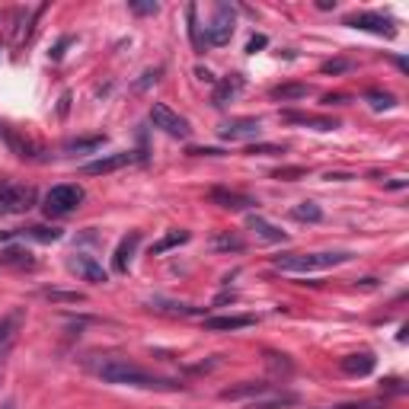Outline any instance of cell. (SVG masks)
<instances>
[{
  "instance_id": "cell-1",
  "label": "cell",
  "mask_w": 409,
  "mask_h": 409,
  "mask_svg": "<svg viewBox=\"0 0 409 409\" xmlns=\"http://www.w3.org/2000/svg\"><path fill=\"white\" fill-rule=\"evenodd\" d=\"M93 374L102 377L106 384H122V387H141V390H167V393H176L183 390L179 381L173 377H160V374H151V371H144L141 365H134L128 358H102V361H93Z\"/></svg>"
},
{
  "instance_id": "cell-2",
  "label": "cell",
  "mask_w": 409,
  "mask_h": 409,
  "mask_svg": "<svg viewBox=\"0 0 409 409\" xmlns=\"http://www.w3.org/2000/svg\"><path fill=\"white\" fill-rule=\"evenodd\" d=\"M352 253H284L275 256L272 266L282 272H294V275H307V272H320V269H333L349 262Z\"/></svg>"
},
{
  "instance_id": "cell-3",
  "label": "cell",
  "mask_w": 409,
  "mask_h": 409,
  "mask_svg": "<svg viewBox=\"0 0 409 409\" xmlns=\"http://www.w3.org/2000/svg\"><path fill=\"white\" fill-rule=\"evenodd\" d=\"M80 201H84V189L74 183H61V185H51L48 195H45L42 208L48 217H64L71 211L80 208Z\"/></svg>"
},
{
  "instance_id": "cell-4",
  "label": "cell",
  "mask_w": 409,
  "mask_h": 409,
  "mask_svg": "<svg viewBox=\"0 0 409 409\" xmlns=\"http://www.w3.org/2000/svg\"><path fill=\"white\" fill-rule=\"evenodd\" d=\"M35 189L33 185H19V183H7L0 189V215H23L35 205Z\"/></svg>"
},
{
  "instance_id": "cell-5",
  "label": "cell",
  "mask_w": 409,
  "mask_h": 409,
  "mask_svg": "<svg viewBox=\"0 0 409 409\" xmlns=\"http://www.w3.org/2000/svg\"><path fill=\"white\" fill-rule=\"evenodd\" d=\"M230 35H234V7L230 3H217L211 23L205 26V42L221 48V45L230 42Z\"/></svg>"
},
{
  "instance_id": "cell-6",
  "label": "cell",
  "mask_w": 409,
  "mask_h": 409,
  "mask_svg": "<svg viewBox=\"0 0 409 409\" xmlns=\"http://www.w3.org/2000/svg\"><path fill=\"white\" fill-rule=\"evenodd\" d=\"M151 122H154V128H160V131L170 134V138H179V141H185V138L192 134L189 122H185L179 112H173L170 106H163V102H154L151 106Z\"/></svg>"
},
{
  "instance_id": "cell-7",
  "label": "cell",
  "mask_w": 409,
  "mask_h": 409,
  "mask_svg": "<svg viewBox=\"0 0 409 409\" xmlns=\"http://www.w3.org/2000/svg\"><path fill=\"white\" fill-rule=\"evenodd\" d=\"M345 26L352 29H365V33H374V35H384V39H393L397 35V23L384 13H374V10H365V13H352L345 17Z\"/></svg>"
},
{
  "instance_id": "cell-8",
  "label": "cell",
  "mask_w": 409,
  "mask_h": 409,
  "mask_svg": "<svg viewBox=\"0 0 409 409\" xmlns=\"http://www.w3.org/2000/svg\"><path fill=\"white\" fill-rule=\"evenodd\" d=\"M221 141H250V138H259L262 134V122L259 118H230L217 128Z\"/></svg>"
},
{
  "instance_id": "cell-9",
  "label": "cell",
  "mask_w": 409,
  "mask_h": 409,
  "mask_svg": "<svg viewBox=\"0 0 409 409\" xmlns=\"http://www.w3.org/2000/svg\"><path fill=\"white\" fill-rule=\"evenodd\" d=\"M67 269L77 272V275L84 278V282H90V284H106L109 282V272L93 256H87V253H74V256L67 259Z\"/></svg>"
},
{
  "instance_id": "cell-10",
  "label": "cell",
  "mask_w": 409,
  "mask_h": 409,
  "mask_svg": "<svg viewBox=\"0 0 409 409\" xmlns=\"http://www.w3.org/2000/svg\"><path fill=\"white\" fill-rule=\"evenodd\" d=\"M138 246H141V234H138V230H131V234L122 237V243H118L116 253H112V272L125 275L128 266H131V259H134V253H138Z\"/></svg>"
},
{
  "instance_id": "cell-11",
  "label": "cell",
  "mask_w": 409,
  "mask_h": 409,
  "mask_svg": "<svg viewBox=\"0 0 409 409\" xmlns=\"http://www.w3.org/2000/svg\"><path fill=\"white\" fill-rule=\"evenodd\" d=\"M246 227H250L259 240H266V243H284V240H288V230L275 227L272 221H266L262 215H246Z\"/></svg>"
},
{
  "instance_id": "cell-12",
  "label": "cell",
  "mask_w": 409,
  "mask_h": 409,
  "mask_svg": "<svg viewBox=\"0 0 409 409\" xmlns=\"http://www.w3.org/2000/svg\"><path fill=\"white\" fill-rule=\"evenodd\" d=\"M282 118L288 125H307V128H317V131H336L339 122L336 118H326V116H310V112H282Z\"/></svg>"
},
{
  "instance_id": "cell-13",
  "label": "cell",
  "mask_w": 409,
  "mask_h": 409,
  "mask_svg": "<svg viewBox=\"0 0 409 409\" xmlns=\"http://www.w3.org/2000/svg\"><path fill=\"white\" fill-rule=\"evenodd\" d=\"M269 390H272V384H266V381H243L237 387L221 390V400H256V397H262Z\"/></svg>"
},
{
  "instance_id": "cell-14",
  "label": "cell",
  "mask_w": 409,
  "mask_h": 409,
  "mask_svg": "<svg viewBox=\"0 0 409 409\" xmlns=\"http://www.w3.org/2000/svg\"><path fill=\"white\" fill-rule=\"evenodd\" d=\"M208 199L215 201V205H221V208H227V211H246V208H253V205H256L250 195L230 192V189H211Z\"/></svg>"
},
{
  "instance_id": "cell-15",
  "label": "cell",
  "mask_w": 409,
  "mask_h": 409,
  "mask_svg": "<svg viewBox=\"0 0 409 409\" xmlns=\"http://www.w3.org/2000/svg\"><path fill=\"white\" fill-rule=\"evenodd\" d=\"M298 403V393L291 390H282V393H262L256 400H246V409H284V406H294Z\"/></svg>"
},
{
  "instance_id": "cell-16",
  "label": "cell",
  "mask_w": 409,
  "mask_h": 409,
  "mask_svg": "<svg viewBox=\"0 0 409 409\" xmlns=\"http://www.w3.org/2000/svg\"><path fill=\"white\" fill-rule=\"evenodd\" d=\"M125 163H131V154H112V157H102V160H93V163H87L84 167V176H106V173H116V170H122Z\"/></svg>"
},
{
  "instance_id": "cell-17",
  "label": "cell",
  "mask_w": 409,
  "mask_h": 409,
  "mask_svg": "<svg viewBox=\"0 0 409 409\" xmlns=\"http://www.w3.org/2000/svg\"><path fill=\"white\" fill-rule=\"evenodd\" d=\"M240 90H243V77L230 74V77H224V80H217L215 84V96H211V102L221 109V106H227V102H234Z\"/></svg>"
},
{
  "instance_id": "cell-18",
  "label": "cell",
  "mask_w": 409,
  "mask_h": 409,
  "mask_svg": "<svg viewBox=\"0 0 409 409\" xmlns=\"http://www.w3.org/2000/svg\"><path fill=\"white\" fill-rule=\"evenodd\" d=\"M374 365H377V358L371 355V352H358V355H345V358H343V371H345V374H352V377L371 374Z\"/></svg>"
},
{
  "instance_id": "cell-19",
  "label": "cell",
  "mask_w": 409,
  "mask_h": 409,
  "mask_svg": "<svg viewBox=\"0 0 409 409\" xmlns=\"http://www.w3.org/2000/svg\"><path fill=\"white\" fill-rule=\"evenodd\" d=\"M256 323V317H208L205 329L208 333H234V329H246Z\"/></svg>"
},
{
  "instance_id": "cell-20",
  "label": "cell",
  "mask_w": 409,
  "mask_h": 409,
  "mask_svg": "<svg viewBox=\"0 0 409 409\" xmlns=\"http://www.w3.org/2000/svg\"><path fill=\"white\" fill-rule=\"evenodd\" d=\"M151 307L163 310V313H179V317H201L205 307H192V304H179V301H167V298H154Z\"/></svg>"
},
{
  "instance_id": "cell-21",
  "label": "cell",
  "mask_w": 409,
  "mask_h": 409,
  "mask_svg": "<svg viewBox=\"0 0 409 409\" xmlns=\"http://www.w3.org/2000/svg\"><path fill=\"white\" fill-rule=\"evenodd\" d=\"M185 19H189V39H192L195 51H205V48H208V42H205V35H201L199 7H195V3H189V7H185Z\"/></svg>"
},
{
  "instance_id": "cell-22",
  "label": "cell",
  "mask_w": 409,
  "mask_h": 409,
  "mask_svg": "<svg viewBox=\"0 0 409 409\" xmlns=\"http://www.w3.org/2000/svg\"><path fill=\"white\" fill-rule=\"evenodd\" d=\"M102 134H90V138H71V141H64V154H87V151H96V147H102Z\"/></svg>"
},
{
  "instance_id": "cell-23",
  "label": "cell",
  "mask_w": 409,
  "mask_h": 409,
  "mask_svg": "<svg viewBox=\"0 0 409 409\" xmlns=\"http://www.w3.org/2000/svg\"><path fill=\"white\" fill-rule=\"evenodd\" d=\"M42 298L51 304H84L87 301L84 291H61V288H45Z\"/></svg>"
},
{
  "instance_id": "cell-24",
  "label": "cell",
  "mask_w": 409,
  "mask_h": 409,
  "mask_svg": "<svg viewBox=\"0 0 409 409\" xmlns=\"http://www.w3.org/2000/svg\"><path fill=\"white\" fill-rule=\"evenodd\" d=\"M310 93L307 84H282L272 90V100H282V102H291V100H304Z\"/></svg>"
},
{
  "instance_id": "cell-25",
  "label": "cell",
  "mask_w": 409,
  "mask_h": 409,
  "mask_svg": "<svg viewBox=\"0 0 409 409\" xmlns=\"http://www.w3.org/2000/svg\"><path fill=\"white\" fill-rule=\"evenodd\" d=\"M189 230H170L163 240H157L154 243V256H160V253H167V250H173V246H179V243H189Z\"/></svg>"
},
{
  "instance_id": "cell-26",
  "label": "cell",
  "mask_w": 409,
  "mask_h": 409,
  "mask_svg": "<svg viewBox=\"0 0 409 409\" xmlns=\"http://www.w3.org/2000/svg\"><path fill=\"white\" fill-rule=\"evenodd\" d=\"M19 234L29 237V240H39V243H55V240H61V230H58V227H42V224L29 227V230H19Z\"/></svg>"
},
{
  "instance_id": "cell-27",
  "label": "cell",
  "mask_w": 409,
  "mask_h": 409,
  "mask_svg": "<svg viewBox=\"0 0 409 409\" xmlns=\"http://www.w3.org/2000/svg\"><path fill=\"white\" fill-rule=\"evenodd\" d=\"M298 221H307V224H317V221H323V208L320 205H313V201H301L298 208L291 211Z\"/></svg>"
},
{
  "instance_id": "cell-28",
  "label": "cell",
  "mask_w": 409,
  "mask_h": 409,
  "mask_svg": "<svg viewBox=\"0 0 409 409\" xmlns=\"http://www.w3.org/2000/svg\"><path fill=\"white\" fill-rule=\"evenodd\" d=\"M358 67V61H352V58H333V61H323V74H349V71H355Z\"/></svg>"
},
{
  "instance_id": "cell-29",
  "label": "cell",
  "mask_w": 409,
  "mask_h": 409,
  "mask_svg": "<svg viewBox=\"0 0 409 409\" xmlns=\"http://www.w3.org/2000/svg\"><path fill=\"white\" fill-rule=\"evenodd\" d=\"M128 10L138 13V17H154V13L160 10V3L157 0H128Z\"/></svg>"
},
{
  "instance_id": "cell-30",
  "label": "cell",
  "mask_w": 409,
  "mask_h": 409,
  "mask_svg": "<svg viewBox=\"0 0 409 409\" xmlns=\"http://www.w3.org/2000/svg\"><path fill=\"white\" fill-rule=\"evenodd\" d=\"M211 246H215V250H237V253H240L243 250V240H240V237H234V234H217L215 240H211Z\"/></svg>"
},
{
  "instance_id": "cell-31",
  "label": "cell",
  "mask_w": 409,
  "mask_h": 409,
  "mask_svg": "<svg viewBox=\"0 0 409 409\" xmlns=\"http://www.w3.org/2000/svg\"><path fill=\"white\" fill-rule=\"evenodd\" d=\"M17 326H19V313H13V317H7V320H0V345H7L10 339H13Z\"/></svg>"
},
{
  "instance_id": "cell-32",
  "label": "cell",
  "mask_w": 409,
  "mask_h": 409,
  "mask_svg": "<svg viewBox=\"0 0 409 409\" xmlns=\"http://www.w3.org/2000/svg\"><path fill=\"white\" fill-rule=\"evenodd\" d=\"M367 102L374 109H390V106H397V100H393L390 93H381V90H371L367 93Z\"/></svg>"
},
{
  "instance_id": "cell-33",
  "label": "cell",
  "mask_w": 409,
  "mask_h": 409,
  "mask_svg": "<svg viewBox=\"0 0 409 409\" xmlns=\"http://www.w3.org/2000/svg\"><path fill=\"white\" fill-rule=\"evenodd\" d=\"M275 179H284V183H291V179H301V176H307V170L304 167H284V170H275Z\"/></svg>"
},
{
  "instance_id": "cell-34",
  "label": "cell",
  "mask_w": 409,
  "mask_h": 409,
  "mask_svg": "<svg viewBox=\"0 0 409 409\" xmlns=\"http://www.w3.org/2000/svg\"><path fill=\"white\" fill-rule=\"evenodd\" d=\"M246 154H259V157H272V154H284V147H278V144H253V147H246Z\"/></svg>"
},
{
  "instance_id": "cell-35",
  "label": "cell",
  "mask_w": 409,
  "mask_h": 409,
  "mask_svg": "<svg viewBox=\"0 0 409 409\" xmlns=\"http://www.w3.org/2000/svg\"><path fill=\"white\" fill-rule=\"evenodd\" d=\"M3 262H13V266H33V259H29V253H23V250H7Z\"/></svg>"
},
{
  "instance_id": "cell-36",
  "label": "cell",
  "mask_w": 409,
  "mask_h": 409,
  "mask_svg": "<svg viewBox=\"0 0 409 409\" xmlns=\"http://www.w3.org/2000/svg\"><path fill=\"white\" fill-rule=\"evenodd\" d=\"M333 409H387V403H381V400H361V403H343V406H333Z\"/></svg>"
},
{
  "instance_id": "cell-37",
  "label": "cell",
  "mask_w": 409,
  "mask_h": 409,
  "mask_svg": "<svg viewBox=\"0 0 409 409\" xmlns=\"http://www.w3.org/2000/svg\"><path fill=\"white\" fill-rule=\"evenodd\" d=\"M160 80V67H154V71H144V77L134 84V90H144V87H151V84H157Z\"/></svg>"
},
{
  "instance_id": "cell-38",
  "label": "cell",
  "mask_w": 409,
  "mask_h": 409,
  "mask_svg": "<svg viewBox=\"0 0 409 409\" xmlns=\"http://www.w3.org/2000/svg\"><path fill=\"white\" fill-rule=\"evenodd\" d=\"M269 45V39L266 35H253L250 42H246V51H250V55H256V51H262Z\"/></svg>"
},
{
  "instance_id": "cell-39",
  "label": "cell",
  "mask_w": 409,
  "mask_h": 409,
  "mask_svg": "<svg viewBox=\"0 0 409 409\" xmlns=\"http://www.w3.org/2000/svg\"><path fill=\"white\" fill-rule=\"evenodd\" d=\"M195 77H199V80H201V84H208V87H215L217 84V77L215 74H211V71H208V67H195Z\"/></svg>"
},
{
  "instance_id": "cell-40",
  "label": "cell",
  "mask_w": 409,
  "mask_h": 409,
  "mask_svg": "<svg viewBox=\"0 0 409 409\" xmlns=\"http://www.w3.org/2000/svg\"><path fill=\"white\" fill-rule=\"evenodd\" d=\"M323 102L326 106H343V102H349V96H345V93H326Z\"/></svg>"
},
{
  "instance_id": "cell-41",
  "label": "cell",
  "mask_w": 409,
  "mask_h": 409,
  "mask_svg": "<svg viewBox=\"0 0 409 409\" xmlns=\"http://www.w3.org/2000/svg\"><path fill=\"white\" fill-rule=\"evenodd\" d=\"M384 387H387L390 393H406V387H403V381H400V377H387V381H384Z\"/></svg>"
},
{
  "instance_id": "cell-42",
  "label": "cell",
  "mask_w": 409,
  "mask_h": 409,
  "mask_svg": "<svg viewBox=\"0 0 409 409\" xmlns=\"http://www.w3.org/2000/svg\"><path fill=\"white\" fill-rule=\"evenodd\" d=\"M189 154H192V157H217V147H189Z\"/></svg>"
},
{
  "instance_id": "cell-43",
  "label": "cell",
  "mask_w": 409,
  "mask_h": 409,
  "mask_svg": "<svg viewBox=\"0 0 409 409\" xmlns=\"http://www.w3.org/2000/svg\"><path fill=\"white\" fill-rule=\"evenodd\" d=\"M71 42H74V39H71V35H64V39H61V42H58V45H55V51H51V58L58 61V58H61V55H64V48H67V45H71Z\"/></svg>"
},
{
  "instance_id": "cell-44",
  "label": "cell",
  "mask_w": 409,
  "mask_h": 409,
  "mask_svg": "<svg viewBox=\"0 0 409 409\" xmlns=\"http://www.w3.org/2000/svg\"><path fill=\"white\" fill-rule=\"evenodd\" d=\"M358 288H367V291H371V288H377V278H361Z\"/></svg>"
},
{
  "instance_id": "cell-45",
  "label": "cell",
  "mask_w": 409,
  "mask_h": 409,
  "mask_svg": "<svg viewBox=\"0 0 409 409\" xmlns=\"http://www.w3.org/2000/svg\"><path fill=\"white\" fill-rule=\"evenodd\" d=\"M317 7H320V10H333V7H336V0H317Z\"/></svg>"
},
{
  "instance_id": "cell-46",
  "label": "cell",
  "mask_w": 409,
  "mask_h": 409,
  "mask_svg": "<svg viewBox=\"0 0 409 409\" xmlns=\"http://www.w3.org/2000/svg\"><path fill=\"white\" fill-rule=\"evenodd\" d=\"M326 179H339V183H343V179H352V176L349 173H329Z\"/></svg>"
},
{
  "instance_id": "cell-47",
  "label": "cell",
  "mask_w": 409,
  "mask_h": 409,
  "mask_svg": "<svg viewBox=\"0 0 409 409\" xmlns=\"http://www.w3.org/2000/svg\"><path fill=\"white\" fill-rule=\"evenodd\" d=\"M3 355H7V345H0V374H3Z\"/></svg>"
},
{
  "instance_id": "cell-48",
  "label": "cell",
  "mask_w": 409,
  "mask_h": 409,
  "mask_svg": "<svg viewBox=\"0 0 409 409\" xmlns=\"http://www.w3.org/2000/svg\"><path fill=\"white\" fill-rule=\"evenodd\" d=\"M0 409H17V400H7V403H3V406H0Z\"/></svg>"
}]
</instances>
